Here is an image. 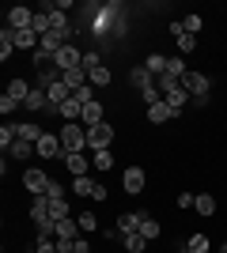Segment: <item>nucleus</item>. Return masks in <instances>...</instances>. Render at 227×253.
Here are the masks:
<instances>
[{"mask_svg":"<svg viewBox=\"0 0 227 253\" xmlns=\"http://www.w3.org/2000/svg\"><path fill=\"white\" fill-rule=\"evenodd\" d=\"M182 87L189 91V98H193V106H208V91H212V80H208L205 72H185Z\"/></svg>","mask_w":227,"mask_h":253,"instance_id":"obj_1","label":"nucleus"},{"mask_svg":"<svg viewBox=\"0 0 227 253\" xmlns=\"http://www.w3.org/2000/svg\"><path fill=\"white\" fill-rule=\"evenodd\" d=\"M57 136H61V148H65V155H76V151H84V148H87V128H80L76 121H72V125H65Z\"/></svg>","mask_w":227,"mask_h":253,"instance_id":"obj_2","label":"nucleus"},{"mask_svg":"<svg viewBox=\"0 0 227 253\" xmlns=\"http://www.w3.org/2000/svg\"><path fill=\"white\" fill-rule=\"evenodd\" d=\"M110 144H114V128L102 121V125H95V128H87V148L91 151H106Z\"/></svg>","mask_w":227,"mask_h":253,"instance_id":"obj_3","label":"nucleus"},{"mask_svg":"<svg viewBox=\"0 0 227 253\" xmlns=\"http://www.w3.org/2000/svg\"><path fill=\"white\" fill-rule=\"evenodd\" d=\"M23 185H27V189L38 197V193L49 189V174H45L42 167H27V170H23Z\"/></svg>","mask_w":227,"mask_h":253,"instance_id":"obj_4","label":"nucleus"},{"mask_svg":"<svg viewBox=\"0 0 227 253\" xmlns=\"http://www.w3.org/2000/svg\"><path fill=\"white\" fill-rule=\"evenodd\" d=\"M53 64H57V72H68V68H84V53L76 49V45H65V49L53 57Z\"/></svg>","mask_w":227,"mask_h":253,"instance_id":"obj_5","label":"nucleus"},{"mask_svg":"<svg viewBox=\"0 0 227 253\" xmlns=\"http://www.w3.org/2000/svg\"><path fill=\"white\" fill-rule=\"evenodd\" d=\"M31 23H34V11L31 8H23V4L8 8V27H11V31H31Z\"/></svg>","mask_w":227,"mask_h":253,"instance_id":"obj_6","label":"nucleus"},{"mask_svg":"<svg viewBox=\"0 0 227 253\" xmlns=\"http://www.w3.org/2000/svg\"><path fill=\"white\" fill-rule=\"evenodd\" d=\"M144 181H148V174H144L140 167H129L125 174H121V185H125V193H133V197L144 193Z\"/></svg>","mask_w":227,"mask_h":253,"instance_id":"obj_7","label":"nucleus"},{"mask_svg":"<svg viewBox=\"0 0 227 253\" xmlns=\"http://www.w3.org/2000/svg\"><path fill=\"white\" fill-rule=\"evenodd\" d=\"M45 98H49V106H57V110H61V106L72 98V87H68L65 80H53V84L45 87Z\"/></svg>","mask_w":227,"mask_h":253,"instance_id":"obj_8","label":"nucleus"},{"mask_svg":"<svg viewBox=\"0 0 227 253\" xmlns=\"http://www.w3.org/2000/svg\"><path fill=\"white\" fill-rule=\"evenodd\" d=\"M72 193H80V197H95V201H106V189L95 185L87 174H84V178H72Z\"/></svg>","mask_w":227,"mask_h":253,"instance_id":"obj_9","label":"nucleus"},{"mask_svg":"<svg viewBox=\"0 0 227 253\" xmlns=\"http://www.w3.org/2000/svg\"><path fill=\"white\" fill-rule=\"evenodd\" d=\"M34 148H38V155H42V159H57V155H65V148H61V136H57V132H45V136L38 140Z\"/></svg>","mask_w":227,"mask_h":253,"instance_id":"obj_10","label":"nucleus"},{"mask_svg":"<svg viewBox=\"0 0 227 253\" xmlns=\"http://www.w3.org/2000/svg\"><path fill=\"white\" fill-rule=\"evenodd\" d=\"M171 34H174V45H178V53H193V49H197V38L185 31L182 23H171Z\"/></svg>","mask_w":227,"mask_h":253,"instance_id":"obj_11","label":"nucleus"},{"mask_svg":"<svg viewBox=\"0 0 227 253\" xmlns=\"http://www.w3.org/2000/svg\"><path fill=\"white\" fill-rule=\"evenodd\" d=\"M144 215H148V211H125V215L118 219L121 238H125V234H136V231H140V227H144Z\"/></svg>","mask_w":227,"mask_h":253,"instance_id":"obj_12","label":"nucleus"},{"mask_svg":"<svg viewBox=\"0 0 227 253\" xmlns=\"http://www.w3.org/2000/svg\"><path fill=\"white\" fill-rule=\"evenodd\" d=\"M23 110H31V114H38V110H49V98H45V87H31V95H27Z\"/></svg>","mask_w":227,"mask_h":253,"instance_id":"obj_13","label":"nucleus"},{"mask_svg":"<svg viewBox=\"0 0 227 253\" xmlns=\"http://www.w3.org/2000/svg\"><path fill=\"white\" fill-rule=\"evenodd\" d=\"M171 117H178V114L167 106V98H163V102H155V106H148V121H151V125H163V121H171Z\"/></svg>","mask_w":227,"mask_h":253,"instance_id":"obj_14","label":"nucleus"},{"mask_svg":"<svg viewBox=\"0 0 227 253\" xmlns=\"http://www.w3.org/2000/svg\"><path fill=\"white\" fill-rule=\"evenodd\" d=\"M11 38H15V49H38V45H42V38H38L34 31H11Z\"/></svg>","mask_w":227,"mask_h":253,"instance_id":"obj_15","label":"nucleus"},{"mask_svg":"<svg viewBox=\"0 0 227 253\" xmlns=\"http://www.w3.org/2000/svg\"><path fill=\"white\" fill-rule=\"evenodd\" d=\"M80 121H84V128L102 125V121H106V117H102V102H87V106H84V117H80Z\"/></svg>","mask_w":227,"mask_h":253,"instance_id":"obj_16","label":"nucleus"},{"mask_svg":"<svg viewBox=\"0 0 227 253\" xmlns=\"http://www.w3.org/2000/svg\"><path fill=\"white\" fill-rule=\"evenodd\" d=\"M129 84L136 87V91H144V87H151V84H155V76H151L148 68H144V64H136V68H129Z\"/></svg>","mask_w":227,"mask_h":253,"instance_id":"obj_17","label":"nucleus"},{"mask_svg":"<svg viewBox=\"0 0 227 253\" xmlns=\"http://www.w3.org/2000/svg\"><path fill=\"white\" fill-rule=\"evenodd\" d=\"M31 219H34V223L53 219V215H49V197H45V193H38V197H34V204H31Z\"/></svg>","mask_w":227,"mask_h":253,"instance_id":"obj_18","label":"nucleus"},{"mask_svg":"<svg viewBox=\"0 0 227 253\" xmlns=\"http://www.w3.org/2000/svg\"><path fill=\"white\" fill-rule=\"evenodd\" d=\"M61 159H65V167H68V174H72V178H84V174H87L84 151H76V155H61Z\"/></svg>","mask_w":227,"mask_h":253,"instance_id":"obj_19","label":"nucleus"},{"mask_svg":"<svg viewBox=\"0 0 227 253\" xmlns=\"http://www.w3.org/2000/svg\"><path fill=\"white\" fill-rule=\"evenodd\" d=\"M61 80H65L72 91H80L84 84H91V80H87V68H68V72H61Z\"/></svg>","mask_w":227,"mask_h":253,"instance_id":"obj_20","label":"nucleus"},{"mask_svg":"<svg viewBox=\"0 0 227 253\" xmlns=\"http://www.w3.org/2000/svg\"><path fill=\"white\" fill-rule=\"evenodd\" d=\"M57 238L76 242V238H80V223H76V219H61V223H57Z\"/></svg>","mask_w":227,"mask_h":253,"instance_id":"obj_21","label":"nucleus"},{"mask_svg":"<svg viewBox=\"0 0 227 253\" xmlns=\"http://www.w3.org/2000/svg\"><path fill=\"white\" fill-rule=\"evenodd\" d=\"M4 95H11V98H15V102L23 106V102H27V95H31V87H27V80H11Z\"/></svg>","mask_w":227,"mask_h":253,"instance_id":"obj_22","label":"nucleus"},{"mask_svg":"<svg viewBox=\"0 0 227 253\" xmlns=\"http://www.w3.org/2000/svg\"><path fill=\"white\" fill-rule=\"evenodd\" d=\"M144 68H148V72L155 76V80H159V76L167 72V57H163V53H148V61H144Z\"/></svg>","mask_w":227,"mask_h":253,"instance_id":"obj_23","label":"nucleus"},{"mask_svg":"<svg viewBox=\"0 0 227 253\" xmlns=\"http://www.w3.org/2000/svg\"><path fill=\"white\" fill-rule=\"evenodd\" d=\"M57 114H61V117H65V121H68V125H72L76 117H84V102H76V98H68V102L61 106Z\"/></svg>","mask_w":227,"mask_h":253,"instance_id":"obj_24","label":"nucleus"},{"mask_svg":"<svg viewBox=\"0 0 227 253\" xmlns=\"http://www.w3.org/2000/svg\"><path fill=\"white\" fill-rule=\"evenodd\" d=\"M34 151H38V148H34L31 140H15V144L8 148V155H11V159H31Z\"/></svg>","mask_w":227,"mask_h":253,"instance_id":"obj_25","label":"nucleus"},{"mask_svg":"<svg viewBox=\"0 0 227 253\" xmlns=\"http://www.w3.org/2000/svg\"><path fill=\"white\" fill-rule=\"evenodd\" d=\"M193 208L201 211V215H212V211H216V197H212V193H197Z\"/></svg>","mask_w":227,"mask_h":253,"instance_id":"obj_26","label":"nucleus"},{"mask_svg":"<svg viewBox=\"0 0 227 253\" xmlns=\"http://www.w3.org/2000/svg\"><path fill=\"white\" fill-rule=\"evenodd\" d=\"M185 102H189V91H185V87H178V91H171V95H167V106H171L174 114H178Z\"/></svg>","mask_w":227,"mask_h":253,"instance_id":"obj_27","label":"nucleus"},{"mask_svg":"<svg viewBox=\"0 0 227 253\" xmlns=\"http://www.w3.org/2000/svg\"><path fill=\"white\" fill-rule=\"evenodd\" d=\"M144 246H148V238H144L140 231H136V234H125V253H144Z\"/></svg>","mask_w":227,"mask_h":253,"instance_id":"obj_28","label":"nucleus"},{"mask_svg":"<svg viewBox=\"0 0 227 253\" xmlns=\"http://www.w3.org/2000/svg\"><path fill=\"white\" fill-rule=\"evenodd\" d=\"M167 76H174V80H185V61H182V57H167Z\"/></svg>","mask_w":227,"mask_h":253,"instance_id":"obj_29","label":"nucleus"},{"mask_svg":"<svg viewBox=\"0 0 227 253\" xmlns=\"http://www.w3.org/2000/svg\"><path fill=\"white\" fill-rule=\"evenodd\" d=\"M45 132L38 125H31V121H27V125H19V140H31V144H38V140H42Z\"/></svg>","mask_w":227,"mask_h":253,"instance_id":"obj_30","label":"nucleus"},{"mask_svg":"<svg viewBox=\"0 0 227 253\" xmlns=\"http://www.w3.org/2000/svg\"><path fill=\"white\" fill-rule=\"evenodd\" d=\"M182 253H208V234H193V238H189V246H185Z\"/></svg>","mask_w":227,"mask_h":253,"instance_id":"obj_31","label":"nucleus"},{"mask_svg":"<svg viewBox=\"0 0 227 253\" xmlns=\"http://www.w3.org/2000/svg\"><path fill=\"white\" fill-rule=\"evenodd\" d=\"M76 223H80V231H98L95 211H80V215H76Z\"/></svg>","mask_w":227,"mask_h":253,"instance_id":"obj_32","label":"nucleus"},{"mask_svg":"<svg viewBox=\"0 0 227 253\" xmlns=\"http://www.w3.org/2000/svg\"><path fill=\"white\" fill-rule=\"evenodd\" d=\"M87 80H91V87H106V84H110V68L102 64V68H95V72L87 76Z\"/></svg>","mask_w":227,"mask_h":253,"instance_id":"obj_33","label":"nucleus"},{"mask_svg":"<svg viewBox=\"0 0 227 253\" xmlns=\"http://www.w3.org/2000/svg\"><path fill=\"white\" fill-rule=\"evenodd\" d=\"M140 234L148 238V242H151V238H159V223L151 219V215H144V227H140Z\"/></svg>","mask_w":227,"mask_h":253,"instance_id":"obj_34","label":"nucleus"},{"mask_svg":"<svg viewBox=\"0 0 227 253\" xmlns=\"http://www.w3.org/2000/svg\"><path fill=\"white\" fill-rule=\"evenodd\" d=\"M91 163H95L98 170H110V167H114V155H110V148H106V151H95V159H91Z\"/></svg>","mask_w":227,"mask_h":253,"instance_id":"obj_35","label":"nucleus"},{"mask_svg":"<svg viewBox=\"0 0 227 253\" xmlns=\"http://www.w3.org/2000/svg\"><path fill=\"white\" fill-rule=\"evenodd\" d=\"M49 215H53L57 223L68 219V204H65V201H49Z\"/></svg>","mask_w":227,"mask_h":253,"instance_id":"obj_36","label":"nucleus"},{"mask_svg":"<svg viewBox=\"0 0 227 253\" xmlns=\"http://www.w3.org/2000/svg\"><path fill=\"white\" fill-rule=\"evenodd\" d=\"M182 27H185V31H189V34H201V27H205V19H201V15H185V19H182Z\"/></svg>","mask_w":227,"mask_h":253,"instance_id":"obj_37","label":"nucleus"},{"mask_svg":"<svg viewBox=\"0 0 227 253\" xmlns=\"http://www.w3.org/2000/svg\"><path fill=\"white\" fill-rule=\"evenodd\" d=\"M140 98H144V102H148V106L163 102V98H159V87H155V84H151V87H144V91H140Z\"/></svg>","mask_w":227,"mask_h":253,"instance_id":"obj_38","label":"nucleus"},{"mask_svg":"<svg viewBox=\"0 0 227 253\" xmlns=\"http://www.w3.org/2000/svg\"><path fill=\"white\" fill-rule=\"evenodd\" d=\"M45 197H49V201H65V185H61V181H49Z\"/></svg>","mask_w":227,"mask_h":253,"instance_id":"obj_39","label":"nucleus"},{"mask_svg":"<svg viewBox=\"0 0 227 253\" xmlns=\"http://www.w3.org/2000/svg\"><path fill=\"white\" fill-rule=\"evenodd\" d=\"M84 68H87V76L95 72V68H102V61H98V53H84Z\"/></svg>","mask_w":227,"mask_h":253,"instance_id":"obj_40","label":"nucleus"},{"mask_svg":"<svg viewBox=\"0 0 227 253\" xmlns=\"http://www.w3.org/2000/svg\"><path fill=\"white\" fill-rule=\"evenodd\" d=\"M34 253H57V242L53 238H38V250Z\"/></svg>","mask_w":227,"mask_h":253,"instance_id":"obj_41","label":"nucleus"},{"mask_svg":"<svg viewBox=\"0 0 227 253\" xmlns=\"http://www.w3.org/2000/svg\"><path fill=\"white\" fill-rule=\"evenodd\" d=\"M15 106H19V102H15V98H11V95H4V98H0V114L8 117L11 110H15Z\"/></svg>","mask_w":227,"mask_h":253,"instance_id":"obj_42","label":"nucleus"},{"mask_svg":"<svg viewBox=\"0 0 227 253\" xmlns=\"http://www.w3.org/2000/svg\"><path fill=\"white\" fill-rule=\"evenodd\" d=\"M193 201H197L193 193H182V197H178V208H193Z\"/></svg>","mask_w":227,"mask_h":253,"instance_id":"obj_43","label":"nucleus"},{"mask_svg":"<svg viewBox=\"0 0 227 253\" xmlns=\"http://www.w3.org/2000/svg\"><path fill=\"white\" fill-rule=\"evenodd\" d=\"M72 250H76V253H91V246H87V238H76Z\"/></svg>","mask_w":227,"mask_h":253,"instance_id":"obj_44","label":"nucleus"}]
</instances>
